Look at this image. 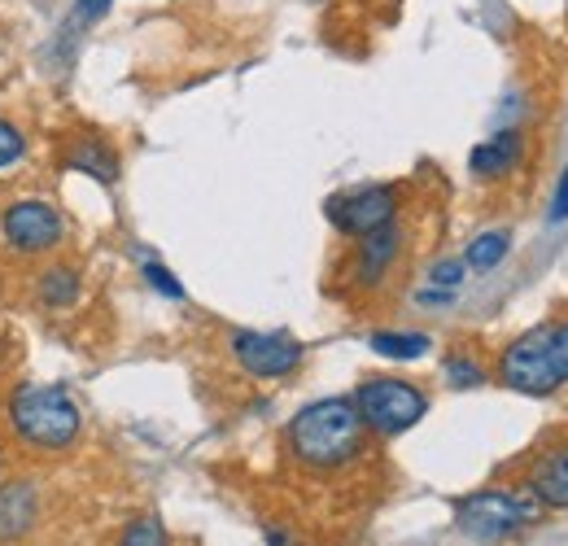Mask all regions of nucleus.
I'll return each mask as SVG.
<instances>
[{
    "label": "nucleus",
    "mask_w": 568,
    "mask_h": 546,
    "mask_svg": "<svg viewBox=\"0 0 568 546\" xmlns=\"http://www.w3.org/2000/svg\"><path fill=\"white\" fill-rule=\"evenodd\" d=\"M551 367H556V381L568 385V320L551 324Z\"/></svg>",
    "instance_id": "obj_19"
},
{
    "label": "nucleus",
    "mask_w": 568,
    "mask_h": 546,
    "mask_svg": "<svg viewBox=\"0 0 568 546\" xmlns=\"http://www.w3.org/2000/svg\"><path fill=\"white\" fill-rule=\"evenodd\" d=\"M459 280H464V263H459V259H442V263L428 267V284H433V289H450V293H455Z\"/></svg>",
    "instance_id": "obj_20"
},
{
    "label": "nucleus",
    "mask_w": 568,
    "mask_h": 546,
    "mask_svg": "<svg viewBox=\"0 0 568 546\" xmlns=\"http://www.w3.org/2000/svg\"><path fill=\"white\" fill-rule=\"evenodd\" d=\"M40 516V498L31 481H9L0 485V543H18Z\"/></svg>",
    "instance_id": "obj_10"
},
{
    "label": "nucleus",
    "mask_w": 568,
    "mask_h": 546,
    "mask_svg": "<svg viewBox=\"0 0 568 546\" xmlns=\"http://www.w3.org/2000/svg\"><path fill=\"white\" fill-rule=\"evenodd\" d=\"M355 407L367 424V433H381V437H398L407 428H416L425 419L428 398L412 385V381H398V376H367L355 390Z\"/></svg>",
    "instance_id": "obj_4"
},
{
    "label": "nucleus",
    "mask_w": 568,
    "mask_h": 546,
    "mask_svg": "<svg viewBox=\"0 0 568 546\" xmlns=\"http://www.w3.org/2000/svg\"><path fill=\"white\" fill-rule=\"evenodd\" d=\"M529 489H534L538 503L568 512V442H560V446H551V451L538 455V464H534V473H529Z\"/></svg>",
    "instance_id": "obj_11"
},
{
    "label": "nucleus",
    "mask_w": 568,
    "mask_h": 546,
    "mask_svg": "<svg viewBox=\"0 0 568 546\" xmlns=\"http://www.w3.org/2000/svg\"><path fill=\"white\" fill-rule=\"evenodd\" d=\"M67 166L79 171V175H92L97 184H114L119 180V158L101 140H74V149L67 153Z\"/></svg>",
    "instance_id": "obj_13"
},
{
    "label": "nucleus",
    "mask_w": 568,
    "mask_h": 546,
    "mask_svg": "<svg viewBox=\"0 0 568 546\" xmlns=\"http://www.w3.org/2000/svg\"><path fill=\"white\" fill-rule=\"evenodd\" d=\"M22 149H27V140H22V132H18L13 123H4V119H0V166L18 162V158H22Z\"/></svg>",
    "instance_id": "obj_22"
},
{
    "label": "nucleus",
    "mask_w": 568,
    "mask_h": 546,
    "mask_svg": "<svg viewBox=\"0 0 568 546\" xmlns=\"http://www.w3.org/2000/svg\"><path fill=\"white\" fill-rule=\"evenodd\" d=\"M36 293H40V302L53 306V311L74 306V297H79V272H74V267H49V272L40 275Z\"/></svg>",
    "instance_id": "obj_14"
},
{
    "label": "nucleus",
    "mask_w": 568,
    "mask_h": 546,
    "mask_svg": "<svg viewBox=\"0 0 568 546\" xmlns=\"http://www.w3.org/2000/svg\"><path fill=\"white\" fill-rule=\"evenodd\" d=\"M428 345L425 333H372V350L385 358H420Z\"/></svg>",
    "instance_id": "obj_16"
},
{
    "label": "nucleus",
    "mask_w": 568,
    "mask_h": 546,
    "mask_svg": "<svg viewBox=\"0 0 568 546\" xmlns=\"http://www.w3.org/2000/svg\"><path fill=\"white\" fill-rule=\"evenodd\" d=\"M363 245H358L355 254V280L358 284H381L385 272L394 267V259H398V250H403V232L389 223V228H381V232H367V236H358Z\"/></svg>",
    "instance_id": "obj_9"
},
{
    "label": "nucleus",
    "mask_w": 568,
    "mask_h": 546,
    "mask_svg": "<svg viewBox=\"0 0 568 546\" xmlns=\"http://www.w3.org/2000/svg\"><path fill=\"white\" fill-rule=\"evenodd\" d=\"M520 149H525L520 132H498V136L481 140V144L468 153V166H473V175H481V180H498V175H507V171L520 162Z\"/></svg>",
    "instance_id": "obj_12"
},
{
    "label": "nucleus",
    "mask_w": 568,
    "mask_h": 546,
    "mask_svg": "<svg viewBox=\"0 0 568 546\" xmlns=\"http://www.w3.org/2000/svg\"><path fill=\"white\" fill-rule=\"evenodd\" d=\"M455 520H459V534L473 543H503L538 520V498L534 489H477L459 498Z\"/></svg>",
    "instance_id": "obj_3"
},
{
    "label": "nucleus",
    "mask_w": 568,
    "mask_h": 546,
    "mask_svg": "<svg viewBox=\"0 0 568 546\" xmlns=\"http://www.w3.org/2000/svg\"><path fill=\"white\" fill-rule=\"evenodd\" d=\"M110 4L114 0H74V22L79 27H92V22H101L110 13Z\"/></svg>",
    "instance_id": "obj_23"
},
{
    "label": "nucleus",
    "mask_w": 568,
    "mask_h": 546,
    "mask_svg": "<svg viewBox=\"0 0 568 546\" xmlns=\"http://www.w3.org/2000/svg\"><path fill=\"white\" fill-rule=\"evenodd\" d=\"M0 228H4L9 250H18V254H49L53 245H62V232H67L62 210L49 202H36V198L9 205Z\"/></svg>",
    "instance_id": "obj_7"
},
{
    "label": "nucleus",
    "mask_w": 568,
    "mask_h": 546,
    "mask_svg": "<svg viewBox=\"0 0 568 546\" xmlns=\"http://www.w3.org/2000/svg\"><path fill=\"white\" fill-rule=\"evenodd\" d=\"M232 354H236V363L250 372V376H258V381H281L288 372H297L302 367V342H293V337H284V333H236L232 337Z\"/></svg>",
    "instance_id": "obj_8"
},
{
    "label": "nucleus",
    "mask_w": 568,
    "mask_h": 546,
    "mask_svg": "<svg viewBox=\"0 0 568 546\" xmlns=\"http://www.w3.org/2000/svg\"><path fill=\"white\" fill-rule=\"evenodd\" d=\"M498 381L516 394H529V398H547L560 390L556 381V367H551V324H538L529 328L525 337L503 350L498 358Z\"/></svg>",
    "instance_id": "obj_5"
},
{
    "label": "nucleus",
    "mask_w": 568,
    "mask_h": 546,
    "mask_svg": "<svg viewBox=\"0 0 568 546\" xmlns=\"http://www.w3.org/2000/svg\"><path fill=\"white\" fill-rule=\"evenodd\" d=\"M0 468H4V446H0Z\"/></svg>",
    "instance_id": "obj_25"
},
{
    "label": "nucleus",
    "mask_w": 568,
    "mask_h": 546,
    "mask_svg": "<svg viewBox=\"0 0 568 546\" xmlns=\"http://www.w3.org/2000/svg\"><path fill=\"white\" fill-rule=\"evenodd\" d=\"M144 280H149V284H153V289H158L162 297H175V302L184 297V284H180L175 275L166 272L162 263H144Z\"/></svg>",
    "instance_id": "obj_21"
},
{
    "label": "nucleus",
    "mask_w": 568,
    "mask_h": 546,
    "mask_svg": "<svg viewBox=\"0 0 568 546\" xmlns=\"http://www.w3.org/2000/svg\"><path fill=\"white\" fill-rule=\"evenodd\" d=\"M446 376H450L455 390H477V385H486V372H481L473 358H464V354H450V358H446Z\"/></svg>",
    "instance_id": "obj_17"
},
{
    "label": "nucleus",
    "mask_w": 568,
    "mask_h": 546,
    "mask_svg": "<svg viewBox=\"0 0 568 546\" xmlns=\"http://www.w3.org/2000/svg\"><path fill=\"white\" fill-rule=\"evenodd\" d=\"M398 219V189L394 184H363L351 193L328 198V223L342 236H367Z\"/></svg>",
    "instance_id": "obj_6"
},
{
    "label": "nucleus",
    "mask_w": 568,
    "mask_h": 546,
    "mask_svg": "<svg viewBox=\"0 0 568 546\" xmlns=\"http://www.w3.org/2000/svg\"><path fill=\"white\" fill-rule=\"evenodd\" d=\"M507 250H511V236L507 232H481L473 245H468V267L473 272H490V267H498L503 259H507Z\"/></svg>",
    "instance_id": "obj_15"
},
{
    "label": "nucleus",
    "mask_w": 568,
    "mask_h": 546,
    "mask_svg": "<svg viewBox=\"0 0 568 546\" xmlns=\"http://www.w3.org/2000/svg\"><path fill=\"white\" fill-rule=\"evenodd\" d=\"M565 219H568V171L560 175L556 198H551V223H565Z\"/></svg>",
    "instance_id": "obj_24"
},
{
    "label": "nucleus",
    "mask_w": 568,
    "mask_h": 546,
    "mask_svg": "<svg viewBox=\"0 0 568 546\" xmlns=\"http://www.w3.org/2000/svg\"><path fill=\"white\" fill-rule=\"evenodd\" d=\"M367 442V424L358 415L355 398H320L302 407L288 424V451L297 464L315 473H337L355 464Z\"/></svg>",
    "instance_id": "obj_1"
},
{
    "label": "nucleus",
    "mask_w": 568,
    "mask_h": 546,
    "mask_svg": "<svg viewBox=\"0 0 568 546\" xmlns=\"http://www.w3.org/2000/svg\"><path fill=\"white\" fill-rule=\"evenodd\" d=\"M119 546H166V529L144 516V520H132V525H128V534H123Z\"/></svg>",
    "instance_id": "obj_18"
},
{
    "label": "nucleus",
    "mask_w": 568,
    "mask_h": 546,
    "mask_svg": "<svg viewBox=\"0 0 568 546\" xmlns=\"http://www.w3.org/2000/svg\"><path fill=\"white\" fill-rule=\"evenodd\" d=\"M9 428L36 451H67L83 428V415L62 385H22L9 398Z\"/></svg>",
    "instance_id": "obj_2"
}]
</instances>
